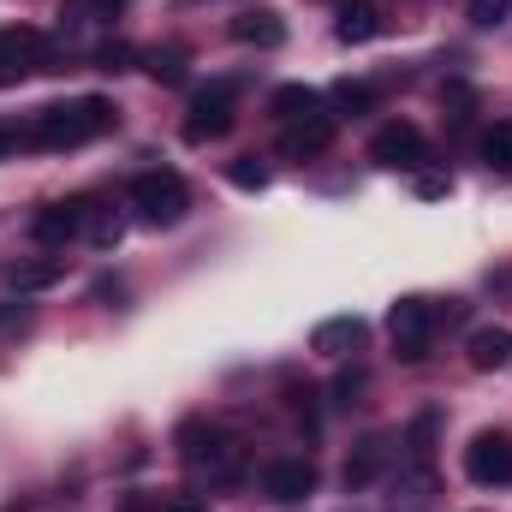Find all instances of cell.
Wrapping results in <instances>:
<instances>
[{"label":"cell","mask_w":512,"mask_h":512,"mask_svg":"<svg viewBox=\"0 0 512 512\" xmlns=\"http://www.w3.org/2000/svg\"><path fill=\"white\" fill-rule=\"evenodd\" d=\"M78 233H84V203H48V209L30 215V239L36 245H66Z\"/></svg>","instance_id":"obj_11"},{"label":"cell","mask_w":512,"mask_h":512,"mask_svg":"<svg viewBox=\"0 0 512 512\" xmlns=\"http://www.w3.org/2000/svg\"><path fill=\"white\" fill-rule=\"evenodd\" d=\"M84 233H90V245H96V251H114V245H120V215H114V209H90V203H84Z\"/></svg>","instance_id":"obj_19"},{"label":"cell","mask_w":512,"mask_h":512,"mask_svg":"<svg viewBox=\"0 0 512 512\" xmlns=\"http://www.w3.org/2000/svg\"><path fill=\"white\" fill-rule=\"evenodd\" d=\"M334 30H340V42H376V36H382V12H376L370 0H346Z\"/></svg>","instance_id":"obj_17"},{"label":"cell","mask_w":512,"mask_h":512,"mask_svg":"<svg viewBox=\"0 0 512 512\" xmlns=\"http://www.w3.org/2000/svg\"><path fill=\"white\" fill-rule=\"evenodd\" d=\"M447 191H453V185H447L441 173H423V179H417V197H447Z\"/></svg>","instance_id":"obj_31"},{"label":"cell","mask_w":512,"mask_h":512,"mask_svg":"<svg viewBox=\"0 0 512 512\" xmlns=\"http://www.w3.org/2000/svg\"><path fill=\"white\" fill-rule=\"evenodd\" d=\"M512 0H465V12H471V24H483V30H495L501 18H507Z\"/></svg>","instance_id":"obj_25"},{"label":"cell","mask_w":512,"mask_h":512,"mask_svg":"<svg viewBox=\"0 0 512 512\" xmlns=\"http://www.w3.org/2000/svg\"><path fill=\"white\" fill-rule=\"evenodd\" d=\"M131 203H137V215H143L149 227H173V221L185 215L191 191H185V179H179L173 167H149V173L131 179Z\"/></svg>","instance_id":"obj_3"},{"label":"cell","mask_w":512,"mask_h":512,"mask_svg":"<svg viewBox=\"0 0 512 512\" xmlns=\"http://www.w3.org/2000/svg\"><path fill=\"white\" fill-rule=\"evenodd\" d=\"M328 96H334L340 114H370V108H376V90H370V84H352V78H340Z\"/></svg>","instance_id":"obj_20"},{"label":"cell","mask_w":512,"mask_h":512,"mask_svg":"<svg viewBox=\"0 0 512 512\" xmlns=\"http://www.w3.org/2000/svg\"><path fill=\"white\" fill-rule=\"evenodd\" d=\"M447 108H453V126H465V120H471V108H477V96H471L465 84H453V90H447Z\"/></svg>","instance_id":"obj_27"},{"label":"cell","mask_w":512,"mask_h":512,"mask_svg":"<svg viewBox=\"0 0 512 512\" xmlns=\"http://www.w3.org/2000/svg\"><path fill=\"white\" fill-rule=\"evenodd\" d=\"M370 340V328L358 322V316H334V322H322L316 334H310V346L316 352H328V358H340V352H358Z\"/></svg>","instance_id":"obj_14"},{"label":"cell","mask_w":512,"mask_h":512,"mask_svg":"<svg viewBox=\"0 0 512 512\" xmlns=\"http://www.w3.org/2000/svg\"><path fill=\"white\" fill-rule=\"evenodd\" d=\"M233 36L251 42V48H280V42H286V24H280V12H268V6H245V12L233 18Z\"/></svg>","instance_id":"obj_13"},{"label":"cell","mask_w":512,"mask_h":512,"mask_svg":"<svg viewBox=\"0 0 512 512\" xmlns=\"http://www.w3.org/2000/svg\"><path fill=\"white\" fill-rule=\"evenodd\" d=\"M328 143H334V114H310V120H292V126L280 131V155L286 161H310Z\"/></svg>","instance_id":"obj_10"},{"label":"cell","mask_w":512,"mask_h":512,"mask_svg":"<svg viewBox=\"0 0 512 512\" xmlns=\"http://www.w3.org/2000/svg\"><path fill=\"white\" fill-rule=\"evenodd\" d=\"M149 78H155V84H185V54H179V48H167V54L155 48V54H149Z\"/></svg>","instance_id":"obj_22"},{"label":"cell","mask_w":512,"mask_h":512,"mask_svg":"<svg viewBox=\"0 0 512 512\" xmlns=\"http://www.w3.org/2000/svg\"><path fill=\"white\" fill-rule=\"evenodd\" d=\"M465 358H471V370H501L512 358V334L507 328H477L471 346H465Z\"/></svg>","instance_id":"obj_16"},{"label":"cell","mask_w":512,"mask_h":512,"mask_svg":"<svg viewBox=\"0 0 512 512\" xmlns=\"http://www.w3.org/2000/svg\"><path fill=\"white\" fill-rule=\"evenodd\" d=\"M30 72H60L54 66V42L42 30H0V90L24 84Z\"/></svg>","instance_id":"obj_4"},{"label":"cell","mask_w":512,"mask_h":512,"mask_svg":"<svg viewBox=\"0 0 512 512\" xmlns=\"http://www.w3.org/2000/svg\"><path fill=\"white\" fill-rule=\"evenodd\" d=\"M161 512H209L203 495H161Z\"/></svg>","instance_id":"obj_29"},{"label":"cell","mask_w":512,"mask_h":512,"mask_svg":"<svg viewBox=\"0 0 512 512\" xmlns=\"http://www.w3.org/2000/svg\"><path fill=\"white\" fill-rule=\"evenodd\" d=\"M483 161H489L495 173H512V126H489V137H483Z\"/></svg>","instance_id":"obj_21"},{"label":"cell","mask_w":512,"mask_h":512,"mask_svg":"<svg viewBox=\"0 0 512 512\" xmlns=\"http://www.w3.org/2000/svg\"><path fill=\"white\" fill-rule=\"evenodd\" d=\"M18 334H30V304L18 298V304H0V340H18Z\"/></svg>","instance_id":"obj_24"},{"label":"cell","mask_w":512,"mask_h":512,"mask_svg":"<svg viewBox=\"0 0 512 512\" xmlns=\"http://www.w3.org/2000/svg\"><path fill=\"white\" fill-rule=\"evenodd\" d=\"M268 108H274V114H280V120L292 126V120H310V114H322V96H316L310 84H280Z\"/></svg>","instance_id":"obj_18"},{"label":"cell","mask_w":512,"mask_h":512,"mask_svg":"<svg viewBox=\"0 0 512 512\" xmlns=\"http://www.w3.org/2000/svg\"><path fill=\"white\" fill-rule=\"evenodd\" d=\"M96 66H102V72H126L131 66V42H102V48H96Z\"/></svg>","instance_id":"obj_26"},{"label":"cell","mask_w":512,"mask_h":512,"mask_svg":"<svg viewBox=\"0 0 512 512\" xmlns=\"http://www.w3.org/2000/svg\"><path fill=\"white\" fill-rule=\"evenodd\" d=\"M66 280V262L60 256H24V262H6V286L24 298V292H48Z\"/></svg>","instance_id":"obj_12"},{"label":"cell","mask_w":512,"mask_h":512,"mask_svg":"<svg viewBox=\"0 0 512 512\" xmlns=\"http://www.w3.org/2000/svg\"><path fill=\"white\" fill-rule=\"evenodd\" d=\"M358 393H364V376H358V370H346V376L334 382V399H340V405H358Z\"/></svg>","instance_id":"obj_28"},{"label":"cell","mask_w":512,"mask_h":512,"mask_svg":"<svg viewBox=\"0 0 512 512\" xmlns=\"http://www.w3.org/2000/svg\"><path fill=\"white\" fill-rule=\"evenodd\" d=\"M227 179H233L239 191H262V185H268V167H262L256 155H239V161L227 167Z\"/></svg>","instance_id":"obj_23"},{"label":"cell","mask_w":512,"mask_h":512,"mask_svg":"<svg viewBox=\"0 0 512 512\" xmlns=\"http://www.w3.org/2000/svg\"><path fill=\"white\" fill-rule=\"evenodd\" d=\"M114 102H102V96H78V102H54V108H42L36 114V126H30V143H42V149H78V143H90V137H102V131H114Z\"/></svg>","instance_id":"obj_2"},{"label":"cell","mask_w":512,"mask_h":512,"mask_svg":"<svg viewBox=\"0 0 512 512\" xmlns=\"http://www.w3.org/2000/svg\"><path fill=\"white\" fill-rule=\"evenodd\" d=\"M262 495L280 501V507L310 501V495H316V465H310V459H274V465L262 471Z\"/></svg>","instance_id":"obj_9"},{"label":"cell","mask_w":512,"mask_h":512,"mask_svg":"<svg viewBox=\"0 0 512 512\" xmlns=\"http://www.w3.org/2000/svg\"><path fill=\"white\" fill-rule=\"evenodd\" d=\"M233 102H239V84H209L191 96V114H185V143H215L233 131Z\"/></svg>","instance_id":"obj_6"},{"label":"cell","mask_w":512,"mask_h":512,"mask_svg":"<svg viewBox=\"0 0 512 512\" xmlns=\"http://www.w3.org/2000/svg\"><path fill=\"white\" fill-rule=\"evenodd\" d=\"M387 453H393V447H387V435H370V441H364V447L346 459V489H370V483L382 477Z\"/></svg>","instance_id":"obj_15"},{"label":"cell","mask_w":512,"mask_h":512,"mask_svg":"<svg viewBox=\"0 0 512 512\" xmlns=\"http://www.w3.org/2000/svg\"><path fill=\"white\" fill-rule=\"evenodd\" d=\"M173 447H179V459H185L191 477H209V483H239L245 477V441L233 429H221V423L191 417V423H179Z\"/></svg>","instance_id":"obj_1"},{"label":"cell","mask_w":512,"mask_h":512,"mask_svg":"<svg viewBox=\"0 0 512 512\" xmlns=\"http://www.w3.org/2000/svg\"><path fill=\"white\" fill-rule=\"evenodd\" d=\"M387 334H393V352L405 364H423L429 358V334H435V304L429 298H399L387 310Z\"/></svg>","instance_id":"obj_5"},{"label":"cell","mask_w":512,"mask_h":512,"mask_svg":"<svg viewBox=\"0 0 512 512\" xmlns=\"http://www.w3.org/2000/svg\"><path fill=\"white\" fill-rule=\"evenodd\" d=\"M465 477H471V483H483V489L512 483V435H507V429H483V435L465 447Z\"/></svg>","instance_id":"obj_7"},{"label":"cell","mask_w":512,"mask_h":512,"mask_svg":"<svg viewBox=\"0 0 512 512\" xmlns=\"http://www.w3.org/2000/svg\"><path fill=\"white\" fill-rule=\"evenodd\" d=\"M30 143V131H18V126H0V155H18Z\"/></svg>","instance_id":"obj_30"},{"label":"cell","mask_w":512,"mask_h":512,"mask_svg":"<svg viewBox=\"0 0 512 512\" xmlns=\"http://www.w3.org/2000/svg\"><path fill=\"white\" fill-rule=\"evenodd\" d=\"M120 512H149V507H137V501H131V507H120Z\"/></svg>","instance_id":"obj_32"},{"label":"cell","mask_w":512,"mask_h":512,"mask_svg":"<svg viewBox=\"0 0 512 512\" xmlns=\"http://www.w3.org/2000/svg\"><path fill=\"white\" fill-rule=\"evenodd\" d=\"M370 161H376V167H393V173H411V167L429 161V143H423V131L417 126L387 120V126L370 137Z\"/></svg>","instance_id":"obj_8"}]
</instances>
